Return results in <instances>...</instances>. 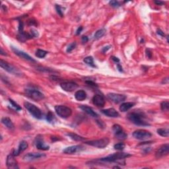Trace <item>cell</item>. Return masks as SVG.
I'll list each match as a JSON object with an SVG mask.
<instances>
[{
  "mask_svg": "<svg viewBox=\"0 0 169 169\" xmlns=\"http://www.w3.org/2000/svg\"><path fill=\"white\" fill-rule=\"evenodd\" d=\"M9 103L11 104L12 106L16 110H21V107L20 106L19 104H17L16 103H15L14 101H13L11 99H9Z\"/></svg>",
  "mask_w": 169,
  "mask_h": 169,
  "instance_id": "cell-33",
  "label": "cell"
},
{
  "mask_svg": "<svg viewBox=\"0 0 169 169\" xmlns=\"http://www.w3.org/2000/svg\"><path fill=\"white\" fill-rule=\"evenodd\" d=\"M132 156L129 153H114L112 155H110L108 156L101 158L99 160H97L98 161H101V162H106V163H113V162H118L119 161H122V160H124L126 158L130 157Z\"/></svg>",
  "mask_w": 169,
  "mask_h": 169,
  "instance_id": "cell-2",
  "label": "cell"
},
{
  "mask_svg": "<svg viewBox=\"0 0 169 169\" xmlns=\"http://www.w3.org/2000/svg\"><path fill=\"white\" fill-rule=\"evenodd\" d=\"M75 99L77 100L78 101H83L84 99H86L87 93H85V91H84L83 90L77 91V92L75 93Z\"/></svg>",
  "mask_w": 169,
  "mask_h": 169,
  "instance_id": "cell-22",
  "label": "cell"
},
{
  "mask_svg": "<svg viewBox=\"0 0 169 169\" xmlns=\"http://www.w3.org/2000/svg\"><path fill=\"white\" fill-rule=\"evenodd\" d=\"M35 145H36L38 149L40 150L47 151L50 149V147L46 145L42 137H37L36 141H35Z\"/></svg>",
  "mask_w": 169,
  "mask_h": 169,
  "instance_id": "cell-15",
  "label": "cell"
},
{
  "mask_svg": "<svg viewBox=\"0 0 169 169\" xmlns=\"http://www.w3.org/2000/svg\"><path fill=\"white\" fill-rule=\"evenodd\" d=\"M128 118L132 123L137 126H149L150 124L145 120V116L142 112H133L128 115Z\"/></svg>",
  "mask_w": 169,
  "mask_h": 169,
  "instance_id": "cell-1",
  "label": "cell"
},
{
  "mask_svg": "<svg viewBox=\"0 0 169 169\" xmlns=\"http://www.w3.org/2000/svg\"><path fill=\"white\" fill-rule=\"evenodd\" d=\"M12 48V50L14 52V53L16 55H18L20 57H21V58L26 59V60L27 61H29L31 62H36V60L32 58V57H30L29 55L26 54V53L23 52V51H21L18 50V49H17L16 48H14V47H11Z\"/></svg>",
  "mask_w": 169,
  "mask_h": 169,
  "instance_id": "cell-12",
  "label": "cell"
},
{
  "mask_svg": "<svg viewBox=\"0 0 169 169\" xmlns=\"http://www.w3.org/2000/svg\"><path fill=\"white\" fill-rule=\"evenodd\" d=\"M28 143L27 142L25 141H22L21 143H20L19 145V148L17 150H14L13 151L12 154L14 155V156H18V155L21 153V152H23L24 150H26V149L28 147Z\"/></svg>",
  "mask_w": 169,
  "mask_h": 169,
  "instance_id": "cell-18",
  "label": "cell"
},
{
  "mask_svg": "<svg viewBox=\"0 0 169 169\" xmlns=\"http://www.w3.org/2000/svg\"><path fill=\"white\" fill-rule=\"evenodd\" d=\"M0 51H1V55H7L5 52H3V49H2V48H1V49H0Z\"/></svg>",
  "mask_w": 169,
  "mask_h": 169,
  "instance_id": "cell-45",
  "label": "cell"
},
{
  "mask_svg": "<svg viewBox=\"0 0 169 169\" xmlns=\"http://www.w3.org/2000/svg\"><path fill=\"white\" fill-rule=\"evenodd\" d=\"M102 112H103L104 115L107 116L108 117L117 118L119 116V113L114 108L106 109V110H102Z\"/></svg>",
  "mask_w": 169,
  "mask_h": 169,
  "instance_id": "cell-19",
  "label": "cell"
},
{
  "mask_svg": "<svg viewBox=\"0 0 169 169\" xmlns=\"http://www.w3.org/2000/svg\"><path fill=\"white\" fill-rule=\"evenodd\" d=\"M109 4H110L112 7H115V8L119 7L121 6L120 3L118 1H110V2H109Z\"/></svg>",
  "mask_w": 169,
  "mask_h": 169,
  "instance_id": "cell-34",
  "label": "cell"
},
{
  "mask_svg": "<svg viewBox=\"0 0 169 169\" xmlns=\"http://www.w3.org/2000/svg\"><path fill=\"white\" fill-rule=\"evenodd\" d=\"M157 133L158 134H159L161 136H163V137H168L169 135V130H168V129H164V128L158 129Z\"/></svg>",
  "mask_w": 169,
  "mask_h": 169,
  "instance_id": "cell-27",
  "label": "cell"
},
{
  "mask_svg": "<svg viewBox=\"0 0 169 169\" xmlns=\"http://www.w3.org/2000/svg\"><path fill=\"white\" fill-rule=\"evenodd\" d=\"M154 3L155 4H157V5H162L164 4V2L163 1H155Z\"/></svg>",
  "mask_w": 169,
  "mask_h": 169,
  "instance_id": "cell-39",
  "label": "cell"
},
{
  "mask_svg": "<svg viewBox=\"0 0 169 169\" xmlns=\"http://www.w3.org/2000/svg\"><path fill=\"white\" fill-rule=\"evenodd\" d=\"M61 88L67 92H72L78 87V85L74 82H64L60 84Z\"/></svg>",
  "mask_w": 169,
  "mask_h": 169,
  "instance_id": "cell-11",
  "label": "cell"
},
{
  "mask_svg": "<svg viewBox=\"0 0 169 169\" xmlns=\"http://www.w3.org/2000/svg\"><path fill=\"white\" fill-rule=\"evenodd\" d=\"M110 47H111L110 46H106V47H104V49H103V52H106V51H107L108 50H109V49L110 48Z\"/></svg>",
  "mask_w": 169,
  "mask_h": 169,
  "instance_id": "cell-43",
  "label": "cell"
},
{
  "mask_svg": "<svg viewBox=\"0 0 169 169\" xmlns=\"http://www.w3.org/2000/svg\"><path fill=\"white\" fill-rule=\"evenodd\" d=\"M157 34H159V35H161V36H162V37H164V32L161 30H160V29L157 30Z\"/></svg>",
  "mask_w": 169,
  "mask_h": 169,
  "instance_id": "cell-40",
  "label": "cell"
},
{
  "mask_svg": "<svg viewBox=\"0 0 169 169\" xmlns=\"http://www.w3.org/2000/svg\"><path fill=\"white\" fill-rule=\"evenodd\" d=\"M25 93L30 99L35 101H40L44 99V95L40 91L35 89H26Z\"/></svg>",
  "mask_w": 169,
  "mask_h": 169,
  "instance_id": "cell-6",
  "label": "cell"
},
{
  "mask_svg": "<svg viewBox=\"0 0 169 169\" xmlns=\"http://www.w3.org/2000/svg\"><path fill=\"white\" fill-rule=\"evenodd\" d=\"M151 133L145 130H137L133 133V136L136 139L146 140L151 137Z\"/></svg>",
  "mask_w": 169,
  "mask_h": 169,
  "instance_id": "cell-8",
  "label": "cell"
},
{
  "mask_svg": "<svg viewBox=\"0 0 169 169\" xmlns=\"http://www.w3.org/2000/svg\"><path fill=\"white\" fill-rule=\"evenodd\" d=\"M169 153V145L168 144H164V145H162L159 149L157 151L156 153H155V156L157 159H160V158L163 157L166 155H167Z\"/></svg>",
  "mask_w": 169,
  "mask_h": 169,
  "instance_id": "cell-10",
  "label": "cell"
},
{
  "mask_svg": "<svg viewBox=\"0 0 169 169\" xmlns=\"http://www.w3.org/2000/svg\"><path fill=\"white\" fill-rule=\"evenodd\" d=\"M0 66L3 70H5L7 72L9 73H13L14 75H21V73H20L19 71L17 70L16 68H15L14 66H12L11 64H9L8 62L3 60V59H1L0 60Z\"/></svg>",
  "mask_w": 169,
  "mask_h": 169,
  "instance_id": "cell-7",
  "label": "cell"
},
{
  "mask_svg": "<svg viewBox=\"0 0 169 169\" xmlns=\"http://www.w3.org/2000/svg\"><path fill=\"white\" fill-rule=\"evenodd\" d=\"M83 30V27H81V26H80V27L78 28V29L77 30V32H76V34L77 35H79L80 33H81V30Z\"/></svg>",
  "mask_w": 169,
  "mask_h": 169,
  "instance_id": "cell-41",
  "label": "cell"
},
{
  "mask_svg": "<svg viewBox=\"0 0 169 169\" xmlns=\"http://www.w3.org/2000/svg\"><path fill=\"white\" fill-rule=\"evenodd\" d=\"M93 103L98 107H103L105 104V101L103 96L100 95H96L93 98Z\"/></svg>",
  "mask_w": 169,
  "mask_h": 169,
  "instance_id": "cell-16",
  "label": "cell"
},
{
  "mask_svg": "<svg viewBox=\"0 0 169 169\" xmlns=\"http://www.w3.org/2000/svg\"><path fill=\"white\" fill-rule=\"evenodd\" d=\"M46 120H47V121L49 123L51 124H53L55 121V118L54 114L52 112H50V111L46 115Z\"/></svg>",
  "mask_w": 169,
  "mask_h": 169,
  "instance_id": "cell-29",
  "label": "cell"
},
{
  "mask_svg": "<svg viewBox=\"0 0 169 169\" xmlns=\"http://www.w3.org/2000/svg\"><path fill=\"white\" fill-rule=\"evenodd\" d=\"M7 166L8 168H19L16 160L15 159V156L12 153L9 155L7 157Z\"/></svg>",
  "mask_w": 169,
  "mask_h": 169,
  "instance_id": "cell-13",
  "label": "cell"
},
{
  "mask_svg": "<svg viewBox=\"0 0 169 169\" xmlns=\"http://www.w3.org/2000/svg\"><path fill=\"white\" fill-rule=\"evenodd\" d=\"M56 114L62 118H68L72 114V110L69 107L64 105H57L55 106Z\"/></svg>",
  "mask_w": 169,
  "mask_h": 169,
  "instance_id": "cell-4",
  "label": "cell"
},
{
  "mask_svg": "<svg viewBox=\"0 0 169 169\" xmlns=\"http://www.w3.org/2000/svg\"><path fill=\"white\" fill-rule=\"evenodd\" d=\"M114 134L116 135V137H117V139H118L120 140H124L127 138V134L124 132L123 130L120 131V132H118L114 133Z\"/></svg>",
  "mask_w": 169,
  "mask_h": 169,
  "instance_id": "cell-26",
  "label": "cell"
},
{
  "mask_svg": "<svg viewBox=\"0 0 169 169\" xmlns=\"http://www.w3.org/2000/svg\"><path fill=\"white\" fill-rule=\"evenodd\" d=\"M75 47H76V43H75V42H73V43L70 44V45L68 46V48H67V52H71L73 50H74Z\"/></svg>",
  "mask_w": 169,
  "mask_h": 169,
  "instance_id": "cell-35",
  "label": "cell"
},
{
  "mask_svg": "<svg viewBox=\"0 0 169 169\" xmlns=\"http://www.w3.org/2000/svg\"><path fill=\"white\" fill-rule=\"evenodd\" d=\"M55 9H56V11H57V13H58V14L60 15L61 17H63L64 16V13H63V11H62V7H61L59 5H55Z\"/></svg>",
  "mask_w": 169,
  "mask_h": 169,
  "instance_id": "cell-36",
  "label": "cell"
},
{
  "mask_svg": "<svg viewBox=\"0 0 169 169\" xmlns=\"http://www.w3.org/2000/svg\"><path fill=\"white\" fill-rule=\"evenodd\" d=\"M112 59L113 61L114 62H117V63H118V62H120V59L118 58V57H114V56H112Z\"/></svg>",
  "mask_w": 169,
  "mask_h": 169,
  "instance_id": "cell-42",
  "label": "cell"
},
{
  "mask_svg": "<svg viewBox=\"0 0 169 169\" xmlns=\"http://www.w3.org/2000/svg\"><path fill=\"white\" fill-rule=\"evenodd\" d=\"M135 105L134 103H124L121 104V106H120V110L121 112H126L130 110V108H132L133 106Z\"/></svg>",
  "mask_w": 169,
  "mask_h": 169,
  "instance_id": "cell-23",
  "label": "cell"
},
{
  "mask_svg": "<svg viewBox=\"0 0 169 169\" xmlns=\"http://www.w3.org/2000/svg\"><path fill=\"white\" fill-rule=\"evenodd\" d=\"M47 54L48 52H46V51L42 50H38L36 52V56L39 57V58H44Z\"/></svg>",
  "mask_w": 169,
  "mask_h": 169,
  "instance_id": "cell-30",
  "label": "cell"
},
{
  "mask_svg": "<svg viewBox=\"0 0 169 169\" xmlns=\"http://www.w3.org/2000/svg\"><path fill=\"white\" fill-rule=\"evenodd\" d=\"M80 108H81L82 110H83L84 112H86L87 114L91 116L94 117V118L98 117V114H97V113L95 112L92 108L89 107V106H87L81 105V106H80Z\"/></svg>",
  "mask_w": 169,
  "mask_h": 169,
  "instance_id": "cell-20",
  "label": "cell"
},
{
  "mask_svg": "<svg viewBox=\"0 0 169 169\" xmlns=\"http://www.w3.org/2000/svg\"><path fill=\"white\" fill-rule=\"evenodd\" d=\"M161 108L163 111H168L169 109V103L168 101H163L161 104Z\"/></svg>",
  "mask_w": 169,
  "mask_h": 169,
  "instance_id": "cell-31",
  "label": "cell"
},
{
  "mask_svg": "<svg viewBox=\"0 0 169 169\" xmlns=\"http://www.w3.org/2000/svg\"><path fill=\"white\" fill-rule=\"evenodd\" d=\"M86 144L95 147L103 149L106 147L109 143V139L107 137H104V138L97 139V140H93V141H89L85 142Z\"/></svg>",
  "mask_w": 169,
  "mask_h": 169,
  "instance_id": "cell-5",
  "label": "cell"
},
{
  "mask_svg": "<svg viewBox=\"0 0 169 169\" xmlns=\"http://www.w3.org/2000/svg\"><path fill=\"white\" fill-rule=\"evenodd\" d=\"M107 97L111 101L116 104H118L122 103L125 101L126 97L124 95L116 94V93H108Z\"/></svg>",
  "mask_w": 169,
  "mask_h": 169,
  "instance_id": "cell-9",
  "label": "cell"
},
{
  "mask_svg": "<svg viewBox=\"0 0 169 169\" xmlns=\"http://www.w3.org/2000/svg\"><path fill=\"white\" fill-rule=\"evenodd\" d=\"M45 156H46L45 155L41 153H28V154H26V155H24L23 159L24 160H25V161H30L35 159H40V158L44 157Z\"/></svg>",
  "mask_w": 169,
  "mask_h": 169,
  "instance_id": "cell-14",
  "label": "cell"
},
{
  "mask_svg": "<svg viewBox=\"0 0 169 169\" xmlns=\"http://www.w3.org/2000/svg\"><path fill=\"white\" fill-rule=\"evenodd\" d=\"M89 41L87 37L86 36H83L82 37V42H83V43H86V42H87Z\"/></svg>",
  "mask_w": 169,
  "mask_h": 169,
  "instance_id": "cell-38",
  "label": "cell"
},
{
  "mask_svg": "<svg viewBox=\"0 0 169 169\" xmlns=\"http://www.w3.org/2000/svg\"><path fill=\"white\" fill-rule=\"evenodd\" d=\"M117 66H118V70L120 71V72H123V70H122V67L120 65V64H118Z\"/></svg>",
  "mask_w": 169,
  "mask_h": 169,
  "instance_id": "cell-44",
  "label": "cell"
},
{
  "mask_svg": "<svg viewBox=\"0 0 169 169\" xmlns=\"http://www.w3.org/2000/svg\"><path fill=\"white\" fill-rule=\"evenodd\" d=\"M24 106L28 112L37 119H41L42 118V113L40 109L37 107L33 104H31L28 102H24Z\"/></svg>",
  "mask_w": 169,
  "mask_h": 169,
  "instance_id": "cell-3",
  "label": "cell"
},
{
  "mask_svg": "<svg viewBox=\"0 0 169 169\" xmlns=\"http://www.w3.org/2000/svg\"><path fill=\"white\" fill-rule=\"evenodd\" d=\"M83 62L87 64V65L92 67V68H95V67H96V66H95L94 64V60H93V57L91 56L86 57L85 58L83 59Z\"/></svg>",
  "mask_w": 169,
  "mask_h": 169,
  "instance_id": "cell-24",
  "label": "cell"
},
{
  "mask_svg": "<svg viewBox=\"0 0 169 169\" xmlns=\"http://www.w3.org/2000/svg\"><path fill=\"white\" fill-rule=\"evenodd\" d=\"M67 135L70 137L71 139L75 140V141H83V140H84V137H82L81 136H79V135H78L75 134V133H68V134H67Z\"/></svg>",
  "mask_w": 169,
  "mask_h": 169,
  "instance_id": "cell-25",
  "label": "cell"
},
{
  "mask_svg": "<svg viewBox=\"0 0 169 169\" xmlns=\"http://www.w3.org/2000/svg\"><path fill=\"white\" fill-rule=\"evenodd\" d=\"M83 147L81 145H73V146H70L66 148L63 151V152L66 154H73V153H75L78 151H80L81 150L83 149Z\"/></svg>",
  "mask_w": 169,
  "mask_h": 169,
  "instance_id": "cell-17",
  "label": "cell"
},
{
  "mask_svg": "<svg viewBox=\"0 0 169 169\" xmlns=\"http://www.w3.org/2000/svg\"><path fill=\"white\" fill-rule=\"evenodd\" d=\"M125 144L124 143H117L114 145V147L115 149L116 150H118V151H122L123 150L124 148H125Z\"/></svg>",
  "mask_w": 169,
  "mask_h": 169,
  "instance_id": "cell-32",
  "label": "cell"
},
{
  "mask_svg": "<svg viewBox=\"0 0 169 169\" xmlns=\"http://www.w3.org/2000/svg\"><path fill=\"white\" fill-rule=\"evenodd\" d=\"M1 123L4 124L7 128L8 129H9V130H13L14 129V124L11 121V120L9 118H7V117H4L3 118L1 119Z\"/></svg>",
  "mask_w": 169,
  "mask_h": 169,
  "instance_id": "cell-21",
  "label": "cell"
},
{
  "mask_svg": "<svg viewBox=\"0 0 169 169\" xmlns=\"http://www.w3.org/2000/svg\"><path fill=\"white\" fill-rule=\"evenodd\" d=\"M105 32H106V30L105 29H104V28H102V29L97 30L96 33L95 34V36H94L95 39L97 40L100 39L101 38H102L104 36V34H105Z\"/></svg>",
  "mask_w": 169,
  "mask_h": 169,
  "instance_id": "cell-28",
  "label": "cell"
},
{
  "mask_svg": "<svg viewBox=\"0 0 169 169\" xmlns=\"http://www.w3.org/2000/svg\"><path fill=\"white\" fill-rule=\"evenodd\" d=\"M86 83L89 84V85H91L93 87H97V84L96 83H95L94 82H93L92 81H87Z\"/></svg>",
  "mask_w": 169,
  "mask_h": 169,
  "instance_id": "cell-37",
  "label": "cell"
}]
</instances>
